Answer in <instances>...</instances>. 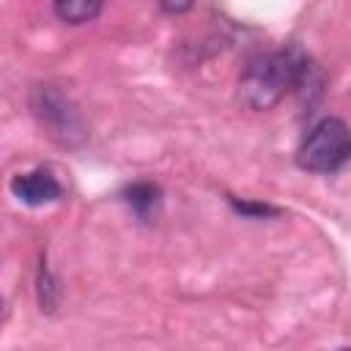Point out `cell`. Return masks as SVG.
Listing matches in <instances>:
<instances>
[{
  "label": "cell",
  "instance_id": "6da1fadb",
  "mask_svg": "<svg viewBox=\"0 0 351 351\" xmlns=\"http://www.w3.org/2000/svg\"><path fill=\"white\" fill-rule=\"evenodd\" d=\"M310 58L299 47H282L258 55L247 63L239 80V101L247 110H271L285 99V93L302 88L310 74Z\"/></svg>",
  "mask_w": 351,
  "mask_h": 351
},
{
  "label": "cell",
  "instance_id": "7a4b0ae2",
  "mask_svg": "<svg viewBox=\"0 0 351 351\" xmlns=\"http://www.w3.org/2000/svg\"><path fill=\"white\" fill-rule=\"evenodd\" d=\"M348 154H351L348 126L346 121L329 115L310 129V134L296 151V165L307 173H335L346 165Z\"/></svg>",
  "mask_w": 351,
  "mask_h": 351
},
{
  "label": "cell",
  "instance_id": "3957f363",
  "mask_svg": "<svg viewBox=\"0 0 351 351\" xmlns=\"http://www.w3.org/2000/svg\"><path fill=\"white\" fill-rule=\"evenodd\" d=\"M33 110L41 118V123H47L49 134H55L58 140L69 143L71 134H82L80 132V118L74 110H69V101L52 90V88H38L33 93Z\"/></svg>",
  "mask_w": 351,
  "mask_h": 351
},
{
  "label": "cell",
  "instance_id": "277c9868",
  "mask_svg": "<svg viewBox=\"0 0 351 351\" xmlns=\"http://www.w3.org/2000/svg\"><path fill=\"white\" fill-rule=\"evenodd\" d=\"M11 192L25 206H44V203H55L63 195V186L49 170H30L11 178Z\"/></svg>",
  "mask_w": 351,
  "mask_h": 351
},
{
  "label": "cell",
  "instance_id": "5b68a950",
  "mask_svg": "<svg viewBox=\"0 0 351 351\" xmlns=\"http://www.w3.org/2000/svg\"><path fill=\"white\" fill-rule=\"evenodd\" d=\"M159 197H162V192H159V186L151 184V181H134V184L126 186V192H123V200L129 203V208H132L140 219H148V217H151V211L159 206Z\"/></svg>",
  "mask_w": 351,
  "mask_h": 351
},
{
  "label": "cell",
  "instance_id": "8992f818",
  "mask_svg": "<svg viewBox=\"0 0 351 351\" xmlns=\"http://www.w3.org/2000/svg\"><path fill=\"white\" fill-rule=\"evenodd\" d=\"M52 3H55L58 19H63L66 25L93 22L101 14V5H104V0H52Z\"/></svg>",
  "mask_w": 351,
  "mask_h": 351
},
{
  "label": "cell",
  "instance_id": "52a82bcc",
  "mask_svg": "<svg viewBox=\"0 0 351 351\" xmlns=\"http://www.w3.org/2000/svg\"><path fill=\"white\" fill-rule=\"evenodd\" d=\"M233 203V208L236 211H241V214H250V217H271V214H277V208L274 206H266V203H247V200H230Z\"/></svg>",
  "mask_w": 351,
  "mask_h": 351
},
{
  "label": "cell",
  "instance_id": "ba28073f",
  "mask_svg": "<svg viewBox=\"0 0 351 351\" xmlns=\"http://www.w3.org/2000/svg\"><path fill=\"white\" fill-rule=\"evenodd\" d=\"M162 8L170 14H181V11L192 8V0H162Z\"/></svg>",
  "mask_w": 351,
  "mask_h": 351
}]
</instances>
